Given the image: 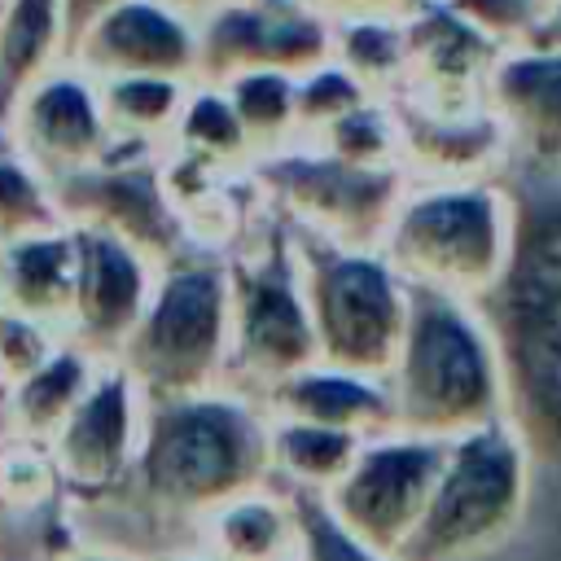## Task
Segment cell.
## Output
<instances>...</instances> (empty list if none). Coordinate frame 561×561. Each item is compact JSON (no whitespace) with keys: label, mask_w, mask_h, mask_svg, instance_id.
Masks as SVG:
<instances>
[{"label":"cell","mask_w":561,"mask_h":561,"mask_svg":"<svg viewBox=\"0 0 561 561\" xmlns=\"http://www.w3.org/2000/svg\"><path fill=\"white\" fill-rule=\"evenodd\" d=\"M96 355L83 346H61L53 351L22 386H13V416H18V434L26 443H53V434L61 430V421L75 412V403L83 399V390L96 377Z\"/></svg>","instance_id":"obj_26"},{"label":"cell","mask_w":561,"mask_h":561,"mask_svg":"<svg viewBox=\"0 0 561 561\" xmlns=\"http://www.w3.org/2000/svg\"><path fill=\"white\" fill-rule=\"evenodd\" d=\"M508 259L473 302L500 364L504 425L530 460L561 465V162L508 158Z\"/></svg>","instance_id":"obj_1"},{"label":"cell","mask_w":561,"mask_h":561,"mask_svg":"<svg viewBox=\"0 0 561 561\" xmlns=\"http://www.w3.org/2000/svg\"><path fill=\"white\" fill-rule=\"evenodd\" d=\"M0 131L48 184L79 175L110 153V127L96 79L70 57L48 66L13 101Z\"/></svg>","instance_id":"obj_12"},{"label":"cell","mask_w":561,"mask_h":561,"mask_svg":"<svg viewBox=\"0 0 561 561\" xmlns=\"http://www.w3.org/2000/svg\"><path fill=\"white\" fill-rule=\"evenodd\" d=\"M329 57L342 61L368 92L394 96L408 75V18H390V13L329 18Z\"/></svg>","instance_id":"obj_25"},{"label":"cell","mask_w":561,"mask_h":561,"mask_svg":"<svg viewBox=\"0 0 561 561\" xmlns=\"http://www.w3.org/2000/svg\"><path fill=\"white\" fill-rule=\"evenodd\" d=\"M316 4L320 13L329 18H342V13H390V18H412L416 9L434 4V0H307Z\"/></svg>","instance_id":"obj_36"},{"label":"cell","mask_w":561,"mask_h":561,"mask_svg":"<svg viewBox=\"0 0 561 561\" xmlns=\"http://www.w3.org/2000/svg\"><path fill=\"white\" fill-rule=\"evenodd\" d=\"M193 79L175 75H110L96 79L105 127H110V153H162L180 105L188 96Z\"/></svg>","instance_id":"obj_21"},{"label":"cell","mask_w":561,"mask_h":561,"mask_svg":"<svg viewBox=\"0 0 561 561\" xmlns=\"http://www.w3.org/2000/svg\"><path fill=\"white\" fill-rule=\"evenodd\" d=\"M368 96H377V92H368V88H364L342 61H333V57H324V61L311 66V70H302L298 83H294V101H298V140L316 136L324 123H333L337 114H346L351 105H359V101H368Z\"/></svg>","instance_id":"obj_31"},{"label":"cell","mask_w":561,"mask_h":561,"mask_svg":"<svg viewBox=\"0 0 561 561\" xmlns=\"http://www.w3.org/2000/svg\"><path fill=\"white\" fill-rule=\"evenodd\" d=\"M167 153L193 158V162L215 167V171H250L254 167V149L245 140V127H241L228 92L219 83H206V79L188 83V96L180 105Z\"/></svg>","instance_id":"obj_24"},{"label":"cell","mask_w":561,"mask_h":561,"mask_svg":"<svg viewBox=\"0 0 561 561\" xmlns=\"http://www.w3.org/2000/svg\"><path fill=\"white\" fill-rule=\"evenodd\" d=\"M53 351H57L53 346V329H44V324L0 307V381L9 390L22 386Z\"/></svg>","instance_id":"obj_32"},{"label":"cell","mask_w":561,"mask_h":561,"mask_svg":"<svg viewBox=\"0 0 561 561\" xmlns=\"http://www.w3.org/2000/svg\"><path fill=\"white\" fill-rule=\"evenodd\" d=\"M228 359V272L175 263L153 280V298L118 351L145 403L206 394Z\"/></svg>","instance_id":"obj_7"},{"label":"cell","mask_w":561,"mask_h":561,"mask_svg":"<svg viewBox=\"0 0 561 561\" xmlns=\"http://www.w3.org/2000/svg\"><path fill=\"white\" fill-rule=\"evenodd\" d=\"M66 57L83 66L92 79H197V18L175 0H114L70 35Z\"/></svg>","instance_id":"obj_13"},{"label":"cell","mask_w":561,"mask_h":561,"mask_svg":"<svg viewBox=\"0 0 561 561\" xmlns=\"http://www.w3.org/2000/svg\"><path fill=\"white\" fill-rule=\"evenodd\" d=\"M140 421H145V399L136 381L123 373L118 359H105V368H96L92 386L83 390V399L48 443L57 478L75 491H105L114 478L131 469Z\"/></svg>","instance_id":"obj_15"},{"label":"cell","mask_w":561,"mask_h":561,"mask_svg":"<svg viewBox=\"0 0 561 561\" xmlns=\"http://www.w3.org/2000/svg\"><path fill=\"white\" fill-rule=\"evenodd\" d=\"M298 267L316 329V364L386 381L408 329L403 276L381 250H342L316 237L298 245Z\"/></svg>","instance_id":"obj_5"},{"label":"cell","mask_w":561,"mask_h":561,"mask_svg":"<svg viewBox=\"0 0 561 561\" xmlns=\"http://www.w3.org/2000/svg\"><path fill=\"white\" fill-rule=\"evenodd\" d=\"M434 4L460 13L465 22L486 31L495 44H517L543 9V0H434Z\"/></svg>","instance_id":"obj_33"},{"label":"cell","mask_w":561,"mask_h":561,"mask_svg":"<svg viewBox=\"0 0 561 561\" xmlns=\"http://www.w3.org/2000/svg\"><path fill=\"white\" fill-rule=\"evenodd\" d=\"M228 355L263 386L316 364L298 245H285V237L241 250L228 272Z\"/></svg>","instance_id":"obj_9"},{"label":"cell","mask_w":561,"mask_h":561,"mask_svg":"<svg viewBox=\"0 0 561 561\" xmlns=\"http://www.w3.org/2000/svg\"><path fill=\"white\" fill-rule=\"evenodd\" d=\"M386 263L412 289L478 302L508 259V197L495 180L412 184L381 237Z\"/></svg>","instance_id":"obj_4"},{"label":"cell","mask_w":561,"mask_h":561,"mask_svg":"<svg viewBox=\"0 0 561 561\" xmlns=\"http://www.w3.org/2000/svg\"><path fill=\"white\" fill-rule=\"evenodd\" d=\"M294 83H298V75L272 70V66L237 70V75L219 79V88L228 92V101H232V110H237V118L245 127V140H250L254 158L276 153V149H285V145L298 140Z\"/></svg>","instance_id":"obj_28"},{"label":"cell","mask_w":561,"mask_h":561,"mask_svg":"<svg viewBox=\"0 0 561 561\" xmlns=\"http://www.w3.org/2000/svg\"><path fill=\"white\" fill-rule=\"evenodd\" d=\"M500 48L504 44L460 13L425 4L408 18V75L390 101L421 110H473L482 105V88Z\"/></svg>","instance_id":"obj_16"},{"label":"cell","mask_w":561,"mask_h":561,"mask_svg":"<svg viewBox=\"0 0 561 561\" xmlns=\"http://www.w3.org/2000/svg\"><path fill=\"white\" fill-rule=\"evenodd\" d=\"M175 561H193V557H175ZM197 561H206V557H197Z\"/></svg>","instance_id":"obj_41"},{"label":"cell","mask_w":561,"mask_h":561,"mask_svg":"<svg viewBox=\"0 0 561 561\" xmlns=\"http://www.w3.org/2000/svg\"><path fill=\"white\" fill-rule=\"evenodd\" d=\"M250 175L254 188L307 237L342 250H381V237L408 188L403 167L342 162L302 140L254 158Z\"/></svg>","instance_id":"obj_8"},{"label":"cell","mask_w":561,"mask_h":561,"mask_svg":"<svg viewBox=\"0 0 561 561\" xmlns=\"http://www.w3.org/2000/svg\"><path fill=\"white\" fill-rule=\"evenodd\" d=\"M394 114H399V167L412 184L495 180L513 158L508 136L486 105L421 110L394 101Z\"/></svg>","instance_id":"obj_17"},{"label":"cell","mask_w":561,"mask_h":561,"mask_svg":"<svg viewBox=\"0 0 561 561\" xmlns=\"http://www.w3.org/2000/svg\"><path fill=\"white\" fill-rule=\"evenodd\" d=\"M75 228V250H79V280H75V320H70V342L92 351L96 359H118L123 342L140 324L158 267L127 245L123 237L92 228V224H70Z\"/></svg>","instance_id":"obj_14"},{"label":"cell","mask_w":561,"mask_h":561,"mask_svg":"<svg viewBox=\"0 0 561 561\" xmlns=\"http://www.w3.org/2000/svg\"><path fill=\"white\" fill-rule=\"evenodd\" d=\"M394 434L460 438L504 421L495 346L469 302L408 285V329L386 377Z\"/></svg>","instance_id":"obj_2"},{"label":"cell","mask_w":561,"mask_h":561,"mask_svg":"<svg viewBox=\"0 0 561 561\" xmlns=\"http://www.w3.org/2000/svg\"><path fill=\"white\" fill-rule=\"evenodd\" d=\"M482 105L500 118L513 158L561 162V53L504 44L491 61Z\"/></svg>","instance_id":"obj_18"},{"label":"cell","mask_w":561,"mask_h":561,"mask_svg":"<svg viewBox=\"0 0 561 561\" xmlns=\"http://www.w3.org/2000/svg\"><path fill=\"white\" fill-rule=\"evenodd\" d=\"M79 561H110V557H79Z\"/></svg>","instance_id":"obj_40"},{"label":"cell","mask_w":561,"mask_h":561,"mask_svg":"<svg viewBox=\"0 0 561 561\" xmlns=\"http://www.w3.org/2000/svg\"><path fill=\"white\" fill-rule=\"evenodd\" d=\"M57 482V465L53 451H39L35 443H26L22 451L0 456V495L9 504H39Z\"/></svg>","instance_id":"obj_34"},{"label":"cell","mask_w":561,"mask_h":561,"mask_svg":"<svg viewBox=\"0 0 561 561\" xmlns=\"http://www.w3.org/2000/svg\"><path fill=\"white\" fill-rule=\"evenodd\" d=\"M517 44L561 53V0H543V9H539V18H535V26H530Z\"/></svg>","instance_id":"obj_37"},{"label":"cell","mask_w":561,"mask_h":561,"mask_svg":"<svg viewBox=\"0 0 561 561\" xmlns=\"http://www.w3.org/2000/svg\"><path fill=\"white\" fill-rule=\"evenodd\" d=\"M61 57H66L61 0H0V127L13 101Z\"/></svg>","instance_id":"obj_22"},{"label":"cell","mask_w":561,"mask_h":561,"mask_svg":"<svg viewBox=\"0 0 561 561\" xmlns=\"http://www.w3.org/2000/svg\"><path fill=\"white\" fill-rule=\"evenodd\" d=\"M105 4H114V0H61V13H66V44H70V35H75L92 13H101Z\"/></svg>","instance_id":"obj_38"},{"label":"cell","mask_w":561,"mask_h":561,"mask_svg":"<svg viewBox=\"0 0 561 561\" xmlns=\"http://www.w3.org/2000/svg\"><path fill=\"white\" fill-rule=\"evenodd\" d=\"M267 443H272V465L285 478H294L311 495H324L329 486H337L346 478V469L355 465V456L368 438H359L351 430L316 425V421L267 416Z\"/></svg>","instance_id":"obj_27"},{"label":"cell","mask_w":561,"mask_h":561,"mask_svg":"<svg viewBox=\"0 0 561 561\" xmlns=\"http://www.w3.org/2000/svg\"><path fill=\"white\" fill-rule=\"evenodd\" d=\"M302 548V526L263 491H245L206 513V561H285Z\"/></svg>","instance_id":"obj_23"},{"label":"cell","mask_w":561,"mask_h":561,"mask_svg":"<svg viewBox=\"0 0 561 561\" xmlns=\"http://www.w3.org/2000/svg\"><path fill=\"white\" fill-rule=\"evenodd\" d=\"M302 557L307 561H390V557H377L364 543H355L346 530H337L333 517L324 513V504H316V517L302 526Z\"/></svg>","instance_id":"obj_35"},{"label":"cell","mask_w":561,"mask_h":561,"mask_svg":"<svg viewBox=\"0 0 561 561\" xmlns=\"http://www.w3.org/2000/svg\"><path fill=\"white\" fill-rule=\"evenodd\" d=\"M285 561H307V557H302V548H298V552H294V557H285Z\"/></svg>","instance_id":"obj_39"},{"label":"cell","mask_w":561,"mask_h":561,"mask_svg":"<svg viewBox=\"0 0 561 561\" xmlns=\"http://www.w3.org/2000/svg\"><path fill=\"white\" fill-rule=\"evenodd\" d=\"M443 438H416V434H381L359 447L355 465L337 486L320 495L324 513L337 530H346L355 543H364L377 557L399 561L403 543L412 539L430 491L447 460Z\"/></svg>","instance_id":"obj_10"},{"label":"cell","mask_w":561,"mask_h":561,"mask_svg":"<svg viewBox=\"0 0 561 561\" xmlns=\"http://www.w3.org/2000/svg\"><path fill=\"white\" fill-rule=\"evenodd\" d=\"M66 215L57 206L53 184L4 140L0 145V245L31 237V232H48L61 228Z\"/></svg>","instance_id":"obj_30"},{"label":"cell","mask_w":561,"mask_h":561,"mask_svg":"<svg viewBox=\"0 0 561 561\" xmlns=\"http://www.w3.org/2000/svg\"><path fill=\"white\" fill-rule=\"evenodd\" d=\"M263 469H272L267 416L206 390L145 408L127 473H136L145 500L206 517L210 508L259 491Z\"/></svg>","instance_id":"obj_3"},{"label":"cell","mask_w":561,"mask_h":561,"mask_svg":"<svg viewBox=\"0 0 561 561\" xmlns=\"http://www.w3.org/2000/svg\"><path fill=\"white\" fill-rule=\"evenodd\" d=\"M302 145H316L342 162H359V167H399V114L390 96H368L359 105H351L346 114H337L333 123H324L316 136H307Z\"/></svg>","instance_id":"obj_29"},{"label":"cell","mask_w":561,"mask_h":561,"mask_svg":"<svg viewBox=\"0 0 561 561\" xmlns=\"http://www.w3.org/2000/svg\"><path fill=\"white\" fill-rule=\"evenodd\" d=\"M75 280H79V250L75 228H48L0 245V307L18 311L44 329H66L75 320Z\"/></svg>","instance_id":"obj_19"},{"label":"cell","mask_w":561,"mask_h":561,"mask_svg":"<svg viewBox=\"0 0 561 561\" xmlns=\"http://www.w3.org/2000/svg\"><path fill=\"white\" fill-rule=\"evenodd\" d=\"M267 416L285 421H316L333 430H351L359 438L394 434V408L386 381L337 373L324 364H311L302 373H289L267 386Z\"/></svg>","instance_id":"obj_20"},{"label":"cell","mask_w":561,"mask_h":561,"mask_svg":"<svg viewBox=\"0 0 561 561\" xmlns=\"http://www.w3.org/2000/svg\"><path fill=\"white\" fill-rule=\"evenodd\" d=\"M526 447L504 421L451 438L430 504L399 561H473L500 548L526 508Z\"/></svg>","instance_id":"obj_6"},{"label":"cell","mask_w":561,"mask_h":561,"mask_svg":"<svg viewBox=\"0 0 561 561\" xmlns=\"http://www.w3.org/2000/svg\"><path fill=\"white\" fill-rule=\"evenodd\" d=\"M193 18L206 83L259 66L302 75L329 57V13L307 0H210Z\"/></svg>","instance_id":"obj_11"}]
</instances>
